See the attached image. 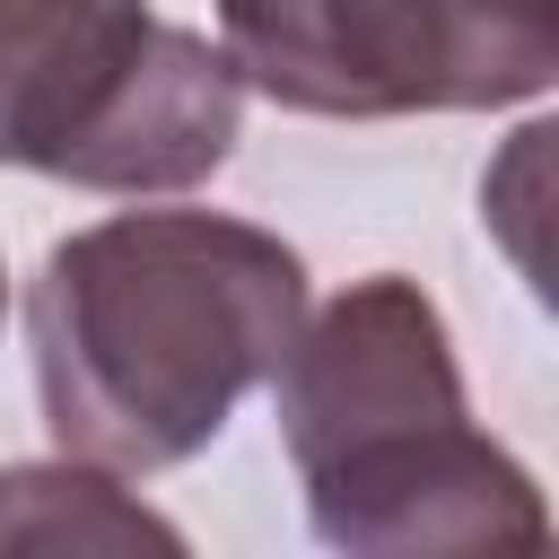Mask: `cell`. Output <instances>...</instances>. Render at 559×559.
Listing matches in <instances>:
<instances>
[{
	"instance_id": "8992f818",
	"label": "cell",
	"mask_w": 559,
	"mask_h": 559,
	"mask_svg": "<svg viewBox=\"0 0 559 559\" xmlns=\"http://www.w3.org/2000/svg\"><path fill=\"white\" fill-rule=\"evenodd\" d=\"M148 26V0H0V166L61 175Z\"/></svg>"
},
{
	"instance_id": "277c9868",
	"label": "cell",
	"mask_w": 559,
	"mask_h": 559,
	"mask_svg": "<svg viewBox=\"0 0 559 559\" xmlns=\"http://www.w3.org/2000/svg\"><path fill=\"white\" fill-rule=\"evenodd\" d=\"M314 542L349 559H437V550H542L550 507L542 480L472 419L384 437L306 472Z\"/></svg>"
},
{
	"instance_id": "ba28073f",
	"label": "cell",
	"mask_w": 559,
	"mask_h": 559,
	"mask_svg": "<svg viewBox=\"0 0 559 559\" xmlns=\"http://www.w3.org/2000/svg\"><path fill=\"white\" fill-rule=\"evenodd\" d=\"M0 323H9V271H0Z\"/></svg>"
},
{
	"instance_id": "5b68a950",
	"label": "cell",
	"mask_w": 559,
	"mask_h": 559,
	"mask_svg": "<svg viewBox=\"0 0 559 559\" xmlns=\"http://www.w3.org/2000/svg\"><path fill=\"white\" fill-rule=\"evenodd\" d=\"M236 131H245V79H236L227 44L157 17L140 61L114 79V96L96 105V122L79 131V148L61 157L52 183L166 201V192L210 183L236 157Z\"/></svg>"
},
{
	"instance_id": "3957f363",
	"label": "cell",
	"mask_w": 559,
	"mask_h": 559,
	"mask_svg": "<svg viewBox=\"0 0 559 559\" xmlns=\"http://www.w3.org/2000/svg\"><path fill=\"white\" fill-rule=\"evenodd\" d=\"M271 411H280V445L306 480L384 437L472 419V393H463L437 297L402 271H367L332 306H306L297 341L271 367Z\"/></svg>"
},
{
	"instance_id": "6da1fadb",
	"label": "cell",
	"mask_w": 559,
	"mask_h": 559,
	"mask_svg": "<svg viewBox=\"0 0 559 559\" xmlns=\"http://www.w3.org/2000/svg\"><path fill=\"white\" fill-rule=\"evenodd\" d=\"M306 323V262L227 210H114L26 280L35 402L122 480L192 463Z\"/></svg>"
},
{
	"instance_id": "7a4b0ae2",
	"label": "cell",
	"mask_w": 559,
	"mask_h": 559,
	"mask_svg": "<svg viewBox=\"0 0 559 559\" xmlns=\"http://www.w3.org/2000/svg\"><path fill=\"white\" fill-rule=\"evenodd\" d=\"M218 44L314 122L489 114L559 79V0H218Z\"/></svg>"
},
{
	"instance_id": "52a82bcc",
	"label": "cell",
	"mask_w": 559,
	"mask_h": 559,
	"mask_svg": "<svg viewBox=\"0 0 559 559\" xmlns=\"http://www.w3.org/2000/svg\"><path fill=\"white\" fill-rule=\"evenodd\" d=\"M0 550H183V533L122 489V472L52 454L0 463Z\"/></svg>"
}]
</instances>
